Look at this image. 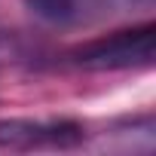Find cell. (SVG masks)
I'll list each match as a JSON object with an SVG mask.
<instances>
[{
	"label": "cell",
	"mask_w": 156,
	"mask_h": 156,
	"mask_svg": "<svg viewBox=\"0 0 156 156\" xmlns=\"http://www.w3.org/2000/svg\"><path fill=\"white\" fill-rule=\"evenodd\" d=\"M86 141V129L73 119H0V147L6 150H70Z\"/></svg>",
	"instance_id": "7a4b0ae2"
},
{
	"label": "cell",
	"mask_w": 156,
	"mask_h": 156,
	"mask_svg": "<svg viewBox=\"0 0 156 156\" xmlns=\"http://www.w3.org/2000/svg\"><path fill=\"white\" fill-rule=\"evenodd\" d=\"M153 52H156V25L144 22L80 43L76 49H70V61L86 70H126L153 64Z\"/></svg>",
	"instance_id": "6da1fadb"
}]
</instances>
